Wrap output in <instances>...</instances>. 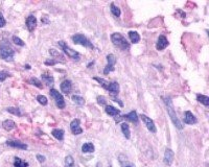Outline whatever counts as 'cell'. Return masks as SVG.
I'll use <instances>...</instances> for the list:
<instances>
[{
  "mask_svg": "<svg viewBox=\"0 0 209 167\" xmlns=\"http://www.w3.org/2000/svg\"><path fill=\"white\" fill-rule=\"evenodd\" d=\"M163 100H164V102H165V105H166V110H167V113H168V115H170V117L171 121H173V123L175 124V126L178 129V130H182V129H183V124H182V122L179 120V118H178L177 114H176L171 99H170V97H163Z\"/></svg>",
  "mask_w": 209,
  "mask_h": 167,
  "instance_id": "cell-1",
  "label": "cell"
},
{
  "mask_svg": "<svg viewBox=\"0 0 209 167\" xmlns=\"http://www.w3.org/2000/svg\"><path fill=\"white\" fill-rule=\"evenodd\" d=\"M15 50L11 47L10 44L6 41H2L0 43V58L8 62H12L14 60Z\"/></svg>",
  "mask_w": 209,
  "mask_h": 167,
  "instance_id": "cell-2",
  "label": "cell"
},
{
  "mask_svg": "<svg viewBox=\"0 0 209 167\" xmlns=\"http://www.w3.org/2000/svg\"><path fill=\"white\" fill-rule=\"evenodd\" d=\"M111 41L117 48L120 50H128L130 49V43L126 41V39L119 32H114L111 36Z\"/></svg>",
  "mask_w": 209,
  "mask_h": 167,
  "instance_id": "cell-3",
  "label": "cell"
},
{
  "mask_svg": "<svg viewBox=\"0 0 209 167\" xmlns=\"http://www.w3.org/2000/svg\"><path fill=\"white\" fill-rule=\"evenodd\" d=\"M72 41H73V43L79 44V45H82L84 47H87V48L93 49L92 43H91V42L89 41V40L87 39L84 35H81V34L74 35V36L72 37Z\"/></svg>",
  "mask_w": 209,
  "mask_h": 167,
  "instance_id": "cell-4",
  "label": "cell"
},
{
  "mask_svg": "<svg viewBox=\"0 0 209 167\" xmlns=\"http://www.w3.org/2000/svg\"><path fill=\"white\" fill-rule=\"evenodd\" d=\"M49 94H50L51 97L55 99V102H56V103H57L59 109H64L65 105H66V103H65L64 97H63L62 94L59 92V91L56 90V89H50Z\"/></svg>",
  "mask_w": 209,
  "mask_h": 167,
  "instance_id": "cell-5",
  "label": "cell"
},
{
  "mask_svg": "<svg viewBox=\"0 0 209 167\" xmlns=\"http://www.w3.org/2000/svg\"><path fill=\"white\" fill-rule=\"evenodd\" d=\"M59 45L62 47L63 50H64V52L66 53V55L69 56L70 58H72V60H76V61H79V58H81V55H79V53L77 52V51L73 50V49H71L70 47H68L64 41H60V42H59Z\"/></svg>",
  "mask_w": 209,
  "mask_h": 167,
  "instance_id": "cell-6",
  "label": "cell"
},
{
  "mask_svg": "<svg viewBox=\"0 0 209 167\" xmlns=\"http://www.w3.org/2000/svg\"><path fill=\"white\" fill-rule=\"evenodd\" d=\"M107 61H108V64L104 69V74H108V73H110V72L114 71V69H115L114 66L116 64V58H115L114 55H108Z\"/></svg>",
  "mask_w": 209,
  "mask_h": 167,
  "instance_id": "cell-7",
  "label": "cell"
},
{
  "mask_svg": "<svg viewBox=\"0 0 209 167\" xmlns=\"http://www.w3.org/2000/svg\"><path fill=\"white\" fill-rule=\"evenodd\" d=\"M141 119H142V121L144 122V124L147 125V130H149L151 133H156L157 132V129H156V125H155V123H154V121L152 120L150 117H147V115H143L141 114Z\"/></svg>",
  "mask_w": 209,
  "mask_h": 167,
  "instance_id": "cell-8",
  "label": "cell"
},
{
  "mask_svg": "<svg viewBox=\"0 0 209 167\" xmlns=\"http://www.w3.org/2000/svg\"><path fill=\"white\" fill-rule=\"evenodd\" d=\"M79 123H81L79 119H73L70 123V130L74 135H79V134L83 133V129L79 126Z\"/></svg>",
  "mask_w": 209,
  "mask_h": 167,
  "instance_id": "cell-9",
  "label": "cell"
},
{
  "mask_svg": "<svg viewBox=\"0 0 209 167\" xmlns=\"http://www.w3.org/2000/svg\"><path fill=\"white\" fill-rule=\"evenodd\" d=\"M174 158H175V154L170 149H166L165 152H164V163L167 165H171L174 162Z\"/></svg>",
  "mask_w": 209,
  "mask_h": 167,
  "instance_id": "cell-10",
  "label": "cell"
},
{
  "mask_svg": "<svg viewBox=\"0 0 209 167\" xmlns=\"http://www.w3.org/2000/svg\"><path fill=\"white\" fill-rule=\"evenodd\" d=\"M167 46H168V41H167V39H166V37H164V36L159 37L158 41H157V44H156L157 50H163V49H165Z\"/></svg>",
  "mask_w": 209,
  "mask_h": 167,
  "instance_id": "cell-11",
  "label": "cell"
},
{
  "mask_svg": "<svg viewBox=\"0 0 209 167\" xmlns=\"http://www.w3.org/2000/svg\"><path fill=\"white\" fill-rule=\"evenodd\" d=\"M37 26V19L34 15H29L26 19V27L29 32H34Z\"/></svg>",
  "mask_w": 209,
  "mask_h": 167,
  "instance_id": "cell-12",
  "label": "cell"
},
{
  "mask_svg": "<svg viewBox=\"0 0 209 167\" xmlns=\"http://www.w3.org/2000/svg\"><path fill=\"white\" fill-rule=\"evenodd\" d=\"M184 122L187 124H194L198 122L197 120V118L194 117V115L192 114L190 111H186L185 112V115H184Z\"/></svg>",
  "mask_w": 209,
  "mask_h": 167,
  "instance_id": "cell-13",
  "label": "cell"
},
{
  "mask_svg": "<svg viewBox=\"0 0 209 167\" xmlns=\"http://www.w3.org/2000/svg\"><path fill=\"white\" fill-rule=\"evenodd\" d=\"M6 144L11 147H15V149H27V145L24 144V143L20 142V141H14V140H10L6 142Z\"/></svg>",
  "mask_w": 209,
  "mask_h": 167,
  "instance_id": "cell-14",
  "label": "cell"
},
{
  "mask_svg": "<svg viewBox=\"0 0 209 167\" xmlns=\"http://www.w3.org/2000/svg\"><path fill=\"white\" fill-rule=\"evenodd\" d=\"M71 89H72V84L69 79H65L64 82H62V84H61V91L63 93L68 94L71 91Z\"/></svg>",
  "mask_w": 209,
  "mask_h": 167,
  "instance_id": "cell-15",
  "label": "cell"
},
{
  "mask_svg": "<svg viewBox=\"0 0 209 167\" xmlns=\"http://www.w3.org/2000/svg\"><path fill=\"white\" fill-rule=\"evenodd\" d=\"M106 90L109 91L111 94L117 95L119 93V85L116 82H112V83H109V86H108V88Z\"/></svg>",
  "mask_w": 209,
  "mask_h": 167,
  "instance_id": "cell-16",
  "label": "cell"
},
{
  "mask_svg": "<svg viewBox=\"0 0 209 167\" xmlns=\"http://www.w3.org/2000/svg\"><path fill=\"white\" fill-rule=\"evenodd\" d=\"M105 111L108 115H110V116H112V117L117 116V115L120 114V111H119L118 109H116V108L112 107V105H106Z\"/></svg>",
  "mask_w": 209,
  "mask_h": 167,
  "instance_id": "cell-17",
  "label": "cell"
},
{
  "mask_svg": "<svg viewBox=\"0 0 209 167\" xmlns=\"http://www.w3.org/2000/svg\"><path fill=\"white\" fill-rule=\"evenodd\" d=\"M123 118L128 119V120H130L131 122H133V123H138V116H137L136 111H131L129 114L124 115Z\"/></svg>",
  "mask_w": 209,
  "mask_h": 167,
  "instance_id": "cell-18",
  "label": "cell"
},
{
  "mask_svg": "<svg viewBox=\"0 0 209 167\" xmlns=\"http://www.w3.org/2000/svg\"><path fill=\"white\" fill-rule=\"evenodd\" d=\"M15 126H16V123L13 120H11V119H8V120H4L2 122V128L8 132H10L13 130V129H15Z\"/></svg>",
  "mask_w": 209,
  "mask_h": 167,
  "instance_id": "cell-19",
  "label": "cell"
},
{
  "mask_svg": "<svg viewBox=\"0 0 209 167\" xmlns=\"http://www.w3.org/2000/svg\"><path fill=\"white\" fill-rule=\"evenodd\" d=\"M51 135L58 140H63L64 139V131L61 130V129H55L51 132Z\"/></svg>",
  "mask_w": 209,
  "mask_h": 167,
  "instance_id": "cell-20",
  "label": "cell"
},
{
  "mask_svg": "<svg viewBox=\"0 0 209 167\" xmlns=\"http://www.w3.org/2000/svg\"><path fill=\"white\" fill-rule=\"evenodd\" d=\"M121 132H123V136L126 138V139H130V137H131V132H130V126H129L128 123H126V122L121 123Z\"/></svg>",
  "mask_w": 209,
  "mask_h": 167,
  "instance_id": "cell-21",
  "label": "cell"
},
{
  "mask_svg": "<svg viewBox=\"0 0 209 167\" xmlns=\"http://www.w3.org/2000/svg\"><path fill=\"white\" fill-rule=\"evenodd\" d=\"M129 37H130L131 42H132L133 44H136L140 41V36L138 35L137 32H133V30L129 32Z\"/></svg>",
  "mask_w": 209,
  "mask_h": 167,
  "instance_id": "cell-22",
  "label": "cell"
},
{
  "mask_svg": "<svg viewBox=\"0 0 209 167\" xmlns=\"http://www.w3.org/2000/svg\"><path fill=\"white\" fill-rule=\"evenodd\" d=\"M94 149H95L94 145L90 142L85 143V144H83V146H82V152H93Z\"/></svg>",
  "mask_w": 209,
  "mask_h": 167,
  "instance_id": "cell-23",
  "label": "cell"
},
{
  "mask_svg": "<svg viewBox=\"0 0 209 167\" xmlns=\"http://www.w3.org/2000/svg\"><path fill=\"white\" fill-rule=\"evenodd\" d=\"M42 76V81L44 82L46 85H48V86H50V85L53 84V82H55V79H53V77L51 76V75H49L47 73H44L41 75Z\"/></svg>",
  "mask_w": 209,
  "mask_h": 167,
  "instance_id": "cell-24",
  "label": "cell"
},
{
  "mask_svg": "<svg viewBox=\"0 0 209 167\" xmlns=\"http://www.w3.org/2000/svg\"><path fill=\"white\" fill-rule=\"evenodd\" d=\"M197 100H198L199 102L203 103V105H206V107H208L209 105V97L208 96L202 95V94H198V95H197Z\"/></svg>",
  "mask_w": 209,
  "mask_h": 167,
  "instance_id": "cell-25",
  "label": "cell"
},
{
  "mask_svg": "<svg viewBox=\"0 0 209 167\" xmlns=\"http://www.w3.org/2000/svg\"><path fill=\"white\" fill-rule=\"evenodd\" d=\"M14 167H29V163L16 157L15 161H14Z\"/></svg>",
  "mask_w": 209,
  "mask_h": 167,
  "instance_id": "cell-26",
  "label": "cell"
},
{
  "mask_svg": "<svg viewBox=\"0 0 209 167\" xmlns=\"http://www.w3.org/2000/svg\"><path fill=\"white\" fill-rule=\"evenodd\" d=\"M110 9H111V13L113 14V15L115 16V17H119L121 14L120 9H119L118 6H116L114 3H111L110 4Z\"/></svg>",
  "mask_w": 209,
  "mask_h": 167,
  "instance_id": "cell-27",
  "label": "cell"
},
{
  "mask_svg": "<svg viewBox=\"0 0 209 167\" xmlns=\"http://www.w3.org/2000/svg\"><path fill=\"white\" fill-rule=\"evenodd\" d=\"M72 100H73V102H76L77 105H85V99H84L83 97H81V96H79V95H73V96H72Z\"/></svg>",
  "mask_w": 209,
  "mask_h": 167,
  "instance_id": "cell-28",
  "label": "cell"
},
{
  "mask_svg": "<svg viewBox=\"0 0 209 167\" xmlns=\"http://www.w3.org/2000/svg\"><path fill=\"white\" fill-rule=\"evenodd\" d=\"M29 83L32 85H34V86H36L37 88L43 89V85H42L41 82H40L38 78H36V77H32V78L29 79Z\"/></svg>",
  "mask_w": 209,
  "mask_h": 167,
  "instance_id": "cell-29",
  "label": "cell"
},
{
  "mask_svg": "<svg viewBox=\"0 0 209 167\" xmlns=\"http://www.w3.org/2000/svg\"><path fill=\"white\" fill-rule=\"evenodd\" d=\"M6 111H8V113H11V114H13V115H16V116H21L20 109H18V108L10 107V108L6 109Z\"/></svg>",
  "mask_w": 209,
  "mask_h": 167,
  "instance_id": "cell-30",
  "label": "cell"
},
{
  "mask_svg": "<svg viewBox=\"0 0 209 167\" xmlns=\"http://www.w3.org/2000/svg\"><path fill=\"white\" fill-rule=\"evenodd\" d=\"M65 165L66 167H74V160L72 156H67L65 158Z\"/></svg>",
  "mask_w": 209,
  "mask_h": 167,
  "instance_id": "cell-31",
  "label": "cell"
},
{
  "mask_svg": "<svg viewBox=\"0 0 209 167\" xmlns=\"http://www.w3.org/2000/svg\"><path fill=\"white\" fill-rule=\"evenodd\" d=\"M37 100H38V102L41 103L42 105H46L48 103L47 98H46V96H44V95H38L37 96Z\"/></svg>",
  "mask_w": 209,
  "mask_h": 167,
  "instance_id": "cell-32",
  "label": "cell"
},
{
  "mask_svg": "<svg viewBox=\"0 0 209 167\" xmlns=\"http://www.w3.org/2000/svg\"><path fill=\"white\" fill-rule=\"evenodd\" d=\"M12 40H13V42L16 44V45H19V46H24L25 45L24 42H23L22 40L20 39V38H18L17 36H13Z\"/></svg>",
  "mask_w": 209,
  "mask_h": 167,
  "instance_id": "cell-33",
  "label": "cell"
},
{
  "mask_svg": "<svg viewBox=\"0 0 209 167\" xmlns=\"http://www.w3.org/2000/svg\"><path fill=\"white\" fill-rule=\"evenodd\" d=\"M49 53H50V55H52V56H55V58H64V55H63L61 52H59L58 50H56V49H50V50H49Z\"/></svg>",
  "mask_w": 209,
  "mask_h": 167,
  "instance_id": "cell-34",
  "label": "cell"
},
{
  "mask_svg": "<svg viewBox=\"0 0 209 167\" xmlns=\"http://www.w3.org/2000/svg\"><path fill=\"white\" fill-rule=\"evenodd\" d=\"M8 76V73L5 71H0V82H4Z\"/></svg>",
  "mask_w": 209,
  "mask_h": 167,
  "instance_id": "cell-35",
  "label": "cell"
},
{
  "mask_svg": "<svg viewBox=\"0 0 209 167\" xmlns=\"http://www.w3.org/2000/svg\"><path fill=\"white\" fill-rule=\"evenodd\" d=\"M97 102L99 103L100 105H105L106 103H107V100H106V98L104 96H98L97 97Z\"/></svg>",
  "mask_w": 209,
  "mask_h": 167,
  "instance_id": "cell-36",
  "label": "cell"
},
{
  "mask_svg": "<svg viewBox=\"0 0 209 167\" xmlns=\"http://www.w3.org/2000/svg\"><path fill=\"white\" fill-rule=\"evenodd\" d=\"M46 66H53V65H56V64H58V61H56V60H47V61H45V63H44Z\"/></svg>",
  "mask_w": 209,
  "mask_h": 167,
  "instance_id": "cell-37",
  "label": "cell"
},
{
  "mask_svg": "<svg viewBox=\"0 0 209 167\" xmlns=\"http://www.w3.org/2000/svg\"><path fill=\"white\" fill-rule=\"evenodd\" d=\"M5 24H6V21H5V19H4L3 15H2V14L0 13V27H3V26H5Z\"/></svg>",
  "mask_w": 209,
  "mask_h": 167,
  "instance_id": "cell-38",
  "label": "cell"
},
{
  "mask_svg": "<svg viewBox=\"0 0 209 167\" xmlns=\"http://www.w3.org/2000/svg\"><path fill=\"white\" fill-rule=\"evenodd\" d=\"M37 159H38V161L40 162V163H44L46 158L44 156H42V155H37Z\"/></svg>",
  "mask_w": 209,
  "mask_h": 167,
  "instance_id": "cell-39",
  "label": "cell"
},
{
  "mask_svg": "<svg viewBox=\"0 0 209 167\" xmlns=\"http://www.w3.org/2000/svg\"><path fill=\"white\" fill-rule=\"evenodd\" d=\"M93 64H94V62H91V63H89V64L87 65V67H88V68H91V66H93Z\"/></svg>",
  "mask_w": 209,
  "mask_h": 167,
  "instance_id": "cell-40",
  "label": "cell"
},
{
  "mask_svg": "<svg viewBox=\"0 0 209 167\" xmlns=\"http://www.w3.org/2000/svg\"><path fill=\"white\" fill-rule=\"evenodd\" d=\"M24 67L26 68V69H30V66H29V65H25Z\"/></svg>",
  "mask_w": 209,
  "mask_h": 167,
  "instance_id": "cell-41",
  "label": "cell"
},
{
  "mask_svg": "<svg viewBox=\"0 0 209 167\" xmlns=\"http://www.w3.org/2000/svg\"><path fill=\"white\" fill-rule=\"evenodd\" d=\"M126 167H133L132 165H128V166H126Z\"/></svg>",
  "mask_w": 209,
  "mask_h": 167,
  "instance_id": "cell-42",
  "label": "cell"
}]
</instances>
